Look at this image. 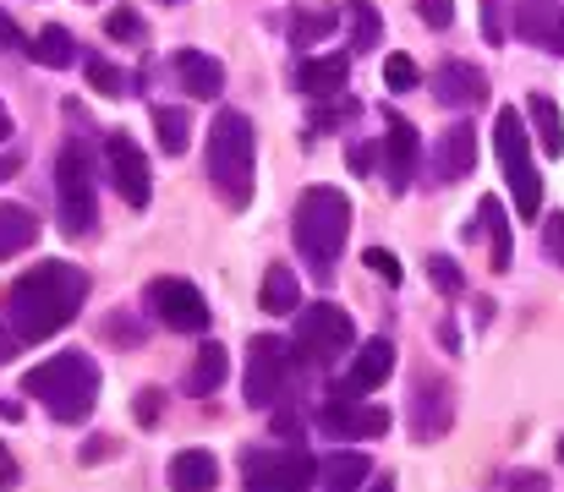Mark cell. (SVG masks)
Returning a JSON list of instances; mask_svg holds the SVG:
<instances>
[{
	"instance_id": "obj_1",
	"label": "cell",
	"mask_w": 564,
	"mask_h": 492,
	"mask_svg": "<svg viewBox=\"0 0 564 492\" xmlns=\"http://www.w3.org/2000/svg\"><path fill=\"white\" fill-rule=\"evenodd\" d=\"M83 302H88V274L77 263H33L6 291V324H11L17 339L44 345L61 328L77 324Z\"/></svg>"
},
{
	"instance_id": "obj_2",
	"label": "cell",
	"mask_w": 564,
	"mask_h": 492,
	"mask_svg": "<svg viewBox=\"0 0 564 492\" xmlns=\"http://www.w3.org/2000/svg\"><path fill=\"white\" fill-rule=\"evenodd\" d=\"M22 394H33L55 422H88L99 405V361L88 350H55L50 361L22 372Z\"/></svg>"
},
{
	"instance_id": "obj_3",
	"label": "cell",
	"mask_w": 564,
	"mask_h": 492,
	"mask_svg": "<svg viewBox=\"0 0 564 492\" xmlns=\"http://www.w3.org/2000/svg\"><path fill=\"white\" fill-rule=\"evenodd\" d=\"M208 181L219 192V203L230 214H241L252 203V181H258V132L252 116L241 110H219L208 127Z\"/></svg>"
},
{
	"instance_id": "obj_4",
	"label": "cell",
	"mask_w": 564,
	"mask_h": 492,
	"mask_svg": "<svg viewBox=\"0 0 564 492\" xmlns=\"http://www.w3.org/2000/svg\"><path fill=\"white\" fill-rule=\"evenodd\" d=\"M346 236H351V197L340 186H307L296 197V214H291V241L296 252L329 280L340 252H346Z\"/></svg>"
},
{
	"instance_id": "obj_5",
	"label": "cell",
	"mask_w": 564,
	"mask_h": 492,
	"mask_svg": "<svg viewBox=\"0 0 564 492\" xmlns=\"http://www.w3.org/2000/svg\"><path fill=\"white\" fill-rule=\"evenodd\" d=\"M494 154L505 160V175H510V186H516V208H521V219L538 225L543 181H538V170H532V132H527L521 110H510V105L494 110Z\"/></svg>"
},
{
	"instance_id": "obj_6",
	"label": "cell",
	"mask_w": 564,
	"mask_h": 492,
	"mask_svg": "<svg viewBox=\"0 0 564 492\" xmlns=\"http://www.w3.org/2000/svg\"><path fill=\"white\" fill-rule=\"evenodd\" d=\"M55 203H61L66 236L94 230V154H88V143H66L55 154Z\"/></svg>"
},
{
	"instance_id": "obj_7",
	"label": "cell",
	"mask_w": 564,
	"mask_h": 492,
	"mask_svg": "<svg viewBox=\"0 0 564 492\" xmlns=\"http://www.w3.org/2000/svg\"><path fill=\"white\" fill-rule=\"evenodd\" d=\"M346 350H357V324H351L346 307H335V302L302 307V318H296V356L302 361L324 367V361H335Z\"/></svg>"
},
{
	"instance_id": "obj_8",
	"label": "cell",
	"mask_w": 564,
	"mask_h": 492,
	"mask_svg": "<svg viewBox=\"0 0 564 492\" xmlns=\"http://www.w3.org/2000/svg\"><path fill=\"white\" fill-rule=\"evenodd\" d=\"M318 482V460L307 449H252L241 460L247 492H307Z\"/></svg>"
},
{
	"instance_id": "obj_9",
	"label": "cell",
	"mask_w": 564,
	"mask_h": 492,
	"mask_svg": "<svg viewBox=\"0 0 564 492\" xmlns=\"http://www.w3.org/2000/svg\"><path fill=\"white\" fill-rule=\"evenodd\" d=\"M247 405L252 411H274V405H285V394H291V350L280 345V339H269V334H258L252 345H247Z\"/></svg>"
},
{
	"instance_id": "obj_10",
	"label": "cell",
	"mask_w": 564,
	"mask_h": 492,
	"mask_svg": "<svg viewBox=\"0 0 564 492\" xmlns=\"http://www.w3.org/2000/svg\"><path fill=\"white\" fill-rule=\"evenodd\" d=\"M149 307H154V318L165 328H182V334H203L208 328V302H203V291L192 285V280H176V274H165V280H154L149 285Z\"/></svg>"
},
{
	"instance_id": "obj_11",
	"label": "cell",
	"mask_w": 564,
	"mask_h": 492,
	"mask_svg": "<svg viewBox=\"0 0 564 492\" xmlns=\"http://www.w3.org/2000/svg\"><path fill=\"white\" fill-rule=\"evenodd\" d=\"M105 164H110V181H116V192H121L132 208H149V197H154L149 160H143V149H138L127 132H105Z\"/></svg>"
},
{
	"instance_id": "obj_12",
	"label": "cell",
	"mask_w": 564,
	"mask_h": 492,
	"mask_svg": "<svg viewBox=\"0 0 564 492\" xmlns=\"http://www.w3.org/2000/svg\"><path fill=\"white\" fill-rule=\"evenodd\" d=\"M318 427L324 433H335V438H383L389 433V411H378V405H362V400H351V394H329V405L318 411Z\"/></svg>"
},
{
	"instance_id": "obj_13",
	"label": "cell",
	"mask_w": 564,
	"mask_h": 492,
	"mask_svg": "<svg viewBox=\"0 0 564 492\" xmlns=\"http://www.w3.org/2000/svg\"><path fill=\"white\" fill-rule=\"evenodd\" d=\"M416 164H422L416 127L400 121V116H389V138H383V181H389V192H405L416 181Z\"/></svg>"
},
{
	"instance_id": "obj_14",
	"label": "cell",
	"mask_w": 564,
	"mask_h": 492,
	"mask_svg": "<svg viewBox=\"0 0 564 492\" xmlns=\"http://www.w3.org/2000/svg\"><path fill=\"white\" fill-rule=\"evenodd\" d=\"M389 372H394V345H389V339H368V345L351 356V372H346L340 394L362 400V394H373V389L389 383Z\"/></svg>"
},
{
	"instance_id": "obj_15",
	"label": "cell",
	"mask_w": 564,
	"mask_h": 492,
	"mask_svg": "<svg viewBox=\"0 0 564 492\" xmlns=\"http://www.w3.org/2000/svg\"><path fill=\"white\" fill-rule=\"evenodd\" d=\"M471 164H477V127L455 121V127L438 138V149H433V175H438L444 186H455V181L471 175Z\"/></svg>"
},
{
	"instance_id": "obj_16",
	"label": "cell",
	"mask_w": 564,
	"mask_h": 492,
	"mask_svg": "<svg viewBox=\"0 0 564 492\" xmlns=\"http://www.w3.org/2000/svg\"><path fill=\"white\" fill-rule=\"evenodd\" d=\"M516 33L564 55V6H554V0H516Z\"/></svg>"
},
{
	"instance_id": "obj_17",
	"label": "cell",
	"mask_w": 564,
	"mask_h": 492,
	"mask_svg": "<svg viewBox=\"0 0 564 492\" xmlns=\"http://www.w3.org/2000/svg\"><path fill=\"white\" fill-rule=\"evenodd\" d=\"M438 99L455 105V110H477V105H488V77L471 61H444L438 66Z\"/></svg>"
},
{
	"instance_id": "obj_18",
	"label": "cell",
	"mask_w": 564,
	"mask_h": 492,
	"mask_svg": "<svg viewBox=\"0 0 564 492\" xmlns=\"http://www.w3.org/2000/svg\"><path fill=\"white\" fill-rule=\"evenodd\" d=\"M449 422H455L449 389H444L438 378H422V394L411 400V427H416V438H422V444H433L438 433H449Z\"/></svg>"
},
{
	"instance_id": "obj_19",
	"label": "cell",
	"mask_w": 564,
	"mask_h": 492,
	"mask_svg": "<svg viewBox=\"0 0 564 492\" xmlns=\"http://www.w3.org/2000/svg\"><path fill=\"white\" fill-rule=\"evenodd\" d=\"M373 477V460L362 449H340V455H324L318 460V492H362V482Z\"/></svg>"
},
{
	"instance_id": "obj_20",
	"label": "cell",
	"mask_w": 564,
	"mask_h": 492,
	"mask_svg": "<svg viewBox=\"0 0 564 492\" xmlns=\"http://www.w3.org/2000/svg\"><path fill=\"white\" fill-rule=\"evenodd\" d=\"M296 83H302V94H313V99H335V94H346V83H351V55H313V61L296 66Z\"/></svg>"
},
{
	"instance_id": "obj_21",
	"label": "cell",
	"mask_w": 564,
	"mask_h": 492,
	"mask_svg": "<svg viewBox=\"0 0 564 492\" xmlns=\"http://www.w3.org/2000/svg\"><path fill=\"white\" fill-rule=\"evenodd\" d=\"M176 77H182V88L192 99H219V88H225V66L214 55H203V50H182L176 55Z\"/></svg>"
},
{
	"instance_id": "obj_22",
	"label": "cell",
	"mask_w": 564,
	"mask_h": 492,
	"mask_svg": "<svg viewBox=\"0 0 564 492\" xmlns=\"http://www.w3.org/2000/svg\"><path fill=\"white\" fill-rule=\"evenodd\" d=\"M219 482V460L208 449H182L171 460V492H214Z\"/></svg>"
},
{
	"instance_id": "obj_23",
	"label": "cell",
	"mask_w": 564,
	"mask_h": 492,
	"mask_svg": "<svg viewBox=\"0 0 564 492\" xmlns=\"http://www.w3.org/2000/svg\"><path fill=\"white\" fill-rule=\"evenodd\" d=\"M477 219H482V230H488V258H494V274H505V269H510V258H516L505 203H499V197H482V203H477Z\"/></svg>"
},
{
	"instance_id": "obj_24",
	"label": "cell",
	"mask_w": 564,
	"mask_h": 492,
	"mask_svg": "<svg viewBox=\"0 0 564 492\" xmlns=\"http://www.w3.org/2000/svg\"><path fill=\"white\" fill-rule=\"evenodd\" d=\"M258 307H263L269 318H291V313L302 307V285H296V274H291L285 263H274V269L263 274V285H258Z\"/></svg>"
},
{
	"instance_id": "obj_25",
	"label": "cell",
	"mask_w": 564,
	"mask_h": 492,
	"mask_svg": "<svg viewBox=\"0 0 564 492\" xmlns=\"http://www.w3.org/2000/svg\"><path fill=\"white\" fill-rule=\"evenodd\" d=\"M39 214L33 208H22V203H0V258H11V252H28L33 241H39Z\"/></svg>"
},
{
	"instance_id": "obj_26",
	"label": "cell",
	"mask_w": 564,
	"mask_h": 492,
	"mask_svg": "<svg viewBox=\"0 0 564 492\" xmlns=\"http://www.w3.org/2000/svg\"><path fill=\"white\" fill-rule=\"evenodd\" d=\"M225 372H230V356H225V345H203L197 356H192V367H187V394L192 400H203V394H214L219 383H225Z\"/></svg>"
},
{
	"instance_id": "obj_27",
	"label": "cell",
	"mask_w": 564,
	"mask_h": 492,
	"mask_svg": "<svg viewBox=\"0 0 564 492\" xmlns=\"http://www.w3.org/2000/svg\"><path fill=\"white\" fill-rule=\"evenodd\" d=\"M527 121H532V138H538V149H543L549 160H560V154H564L560 105H554V99H543V94H532V99H527Z\"/></svg>"
},
{
	"instance_id": "obj_28",
	"label": "cell",
	"mask_w": 564,
	"mask_h": 492,
	"mask_svg": "<svg viewBox=\"0 0 564 492\" xmlns=\"http://www.w3.org/2000/svg\"><path fill=\"white\" fill-rule=\"evenodd\" d=\"M28 61L55 66V72H61V66H72V61H77L72 33H66V28H55V22H50V28H39V33H33V44H28Z\"/></svg>"
},
{
	"instance_id": "obj_29",
	"label": "cell",
	"mask_w": 564,
	"mask_h": 492,
	"mask_svg": "<svg viewBox=\"0 0 564 492\" xmlns=\"http://www.w3.org/2000/svg\"><path fill=\"white\" fill-rule=\"evenodd\" d=\"M154 132H160V149H165V154H187L192 116L182 105H160V110H154Z\"/></svg>"
},
{
	"instance_id": "obj_30",
	"label": "cell",
	"mask_w": 564,
	"mask_h": 492,
	"mask_svg": "<svg viewBox=\"0 0 564 492\" xmlns=\"http://www.w3.org/2000/svg\"><path fill=\"white\" fill-rule=\"evenodd\" d=\"M340 28V11L335 6H318V11H302L296 22H291V44H302V50H313V44H324L329 33Z\"/></svg>"
},
{
	"instance_id": "obj_31",
	"label": "cell",
	"mask_w": 564,
	"mask_h": 492,
	"mask_svg": "<svg viewBox=\"0 0 564 492\" xmlns=\"http://www.w3.org/2000/svg\"><path fill=\"white\" fill-rule=\"evenodd\" d=\"M346 22H351V44H357V50H373L378 39H383V17H378L368 0H351V6H346Z\"/></svg>"
},
{
	"instance_id": "obj_32",
	"label": "cell",
	"mask_w": 564,
	"mask_h": 492,
	"mask_svg": "<svg viewBox=\"0 0 564 492\" xmlns=\"http://www.w3.org/2000/svg\"><path fill=\"white\" fill-rule=\"evenodd\" d=\"M416 83H422V72H416L411 55H383V88L389 94H411Z\"/></svg>"
},
{
	"instance_id": "obj_33",
	"label": "cell",
	"mask_w": 564,
	"mask_h": 492,
	"mask_svg": "<svg viewBox=\"0 0 564 492\" xmlns=\"http://www.w3.org/2000/svg\"><path fill=\"white\" fill-rule=\"evenodd\" d=\"M88 83H94L105 99H121V94H127V77H121V66H116V61H105V55H88Z\"/></svg>"
},
{
	"instance_id": "obj_34",
	"label": "cell",
	"mask_w": 564,
	"mask_h": 492,
	"mask_svg": "<svg viewBox=\"0 0 564 492\" xmlns=\"http://www.w3.org/2000/svg\"><path fill=\"white\" fill-rule=\"evenodd\" d=\"M105 33L121 39V44H143V17H138L132 6H116V11L105 17Z\"/></svg>"
},
{
	"instance_id": "obj_35",
	"label": "cell",
	"mask_w": 564,
	"mask_h": 492,
	"mask_svg": "<svg viewBox=\"0 0 564 492\" xmlns=\"http://www.w3.org/2000/svg\"><path fill=\"white\" fill-rule=\"evenodd\" d=\"M427 280H433V291H438V296H449V302L466 291V274H460L449 258H427Z\"/></svg>"
},
{
	"instance_id": "obj_36",
	"label": "cell",
	"mask_w": 564,
	"mask_h": 492,
	"mask_svg": "<svg viewBox=\"0 0 564 492\" xmlns=\"http://www.w3.org/2000/svg\"><path fill=\"white\" fill-rule=\"evenodd\" d=\"M351 116H357V99H351V94H335V99H329V105L318 110V121H313V132H329V127H346Z\"/></svg>"
},
{
	"instance_id": "obj_37",
	"label": "cell",
	"mask_w": 564,
	"mask_h": 492,
	"mask_svg": "<svg viewBox=\"0 0 564 492\" xmlns=\"http://www.w3.org/2000/svg\"><path fill=\"white\" fill-rule=\"evenodd\" d=\"M362 263L373 269L383 285H400V280H405V269H400V258H394L389 247H368V252H362Z\"/></svg>"
},
{
	"instance_id": "obj_38",
	"label": "cell",
	"mask_w": 564,
	"mask_h": 492,
	"mask_svg": "<svg viewBox=\"0 0 564 492\" xmlns=\"http://www.w3.org/2000/svg\"><path fill=\"white\" fill-rule=\"evenodd\" d=\"M416 17L427 28H449L455 22V0H416Z\"/></svg>"
},
{
	"instance_id": "obj_39",
	"label": "cell",
	"mask_w": 564,
	"mask_h": 492,
	"mask_svg": "<svg viewBox=\"0 0 564 492\" xmlns=\"http://www.w3.org/2000/svg\"><path fill=\"white\" fill-rule=\"evenodd\" d=\"M543 247H549V258L564 269V214H549V219H543Z\"/></svg>"
},
{
	"instance_id": "obj_40",
	"label": "cell",
	"mask_w": 564,
	"mask_h": 492,
	"mask_svg": "<svg viewBox=\"0 0 564 492\" xmlns=\"http://www.w3.org/2000/svg\"><path fill=\"white\" fill-rule=\"evenodd\" d=\"M499 492H549V477L543 471H516V477H505Z\"/></svg>"
},
{
	"instance_id": "obj_41",
	"label": "cell",
	"mask_w": 564,
	"mask_h": 492,
	"mask_svg": "<svg viewBox=\"0 0 564 492\" xmlns=\"http://www.w3.org/2000/svg\"><path fill=\"white\" fill-rule=\"evenodd\" d=\"M346 164H351L357 175H368V170L378 164V149L373 143H351V149H346Z\"/></svg>"
},
{
	"instance_id": "obj_42",
	"label": "cell",
	"mask_w": 564,
	"mask_h": 492,
	"mask_svg": "<svg viewBox=\"0 0 564 492\" xmlns=\"http://www.w3.org/2000/svg\"><path fill=\"white\" fill-rule=\"evenodd\" d=\"M482 33L499 44L505 39V22H499V0H482Z\"/></svg>"
},
{
	"instance_id": "obj_43",
	"label": "cell",
	"mask_w": 564,
	"mask_h": 492,
	"mask_svg": "<svg viewBox=\"0 0 564 492\" xmlns=\"http://www.w3.org/2000/svg\"><path fill=\"white\" fill-rule=\"evenodd\" d=\"M132 416H138V422H154V416H160V400H154V389H143V394L132 400Z\"/></svg>"
},
{
	"instance_id": "obj_44",
	"label": "cell",
	"mask_w": 564,
	"mask_h": 492,
	"mask_svg": "<svg viewBox=\"0 0 564 492\" xmlns=\"http://www.w3.org/2000/svg\"><path fill=\"white\" fill-rule=\"evenodd\" d=\"M0 44H11V50H28V39H22V28L0 11Z\"/></svg>"
},
{
	"instance_id": "obj_45",
	"label": "cell",
	"mask_w": 564,
	"mask_h": 492,
	"mask_svg": "<svg viewBox=\"0 0 564 492\" xmlns=\"http://www.w3.org/2000/svg\"><path fill=\"white\" fill-rule=\"evenodd\" d=\"M110 455H116V444H83V455H77V460H83V466H94V460H110Z\"/></svg>"
},
{
	"instance_id": "obj_46",
	"label": "cell",
	"mask_w": 564,
	"mask_h": 492,
	"mask_svg": "<svg viewBox=\"0 0 564 492\" xmlns=\"http://www.w3.org/2000/svg\"><path fill=\"white\" fill-rule=\"evenodd\" d=\"M17 345H22V339L11 334V324H0V367H6V361L17 356Z\"/></svg>"
},
{
	"instance_id": "obj_47",
	"label": "cell",
	"mask_w": 564,
	"mask_h": 492,
	"mask_svg": "<svg viewBox=\"0 0 564 492\" xmlns=\"http://www.w3.org/2000/svg\"><path fill=\"white\" fill-rule=\"evenodd\" d=\"M0 482H6V488H17V466H11V455H6V449H0Z\"/></svg>"
},
{
	"instance_id": "obj_48",
	"label": "cell",
	"mask_w": 564,
	"mask_h": 492,
	"mask_svg": "<svg viewBox=\"0 0 564 492\" xmlns=\"http://www.w3.org/2000/svg\"><path fill=\"white\" fill-rule=\"evenodd\" d=\"M17 164H22L17 154H6V160H0V181H11V175H17Z\"/></svg>"
},
{
	"instance_id": "obj_49",
	"label": "cell",
	"mask_w": 564,
	"mask_h": 492,
	"mask_svg": "<svg viewBox=\"0 0 564 492\" xmlns=\"http://www.w3.org/2000/svg\"><path fill=\"white\" fill-rule=\"evenodd\" d=\"M362 492H394V477H378V482H368Z\"/></svg>"
},
{
	"instance_id": "obj_50",
	"label": "cell",
	"mask_w": 564,
	"mask_h": 492,
	"mask_svg": "<svg viewBox=\"0 0 564 492\" xmlns=\"http://www.w3.org/2000/svg\"><path fill=\"white\" fill-rule=\"evenodd\" d=\"M6 138H11V110L0 105V143H6Z\"/></svg>"
},
{
	"instance_id": "obj_51",
	"label": "cell",
	"mask_w": 564,
	"mask_h": 492,
	"mask_svg": "<svg viewBox=\"0 0 564 492\" xmlns=\"http://www.w3.org/2000/svg\"><path fill=\"white\" fill-rule=\"evenodd\" d=\"M560 466H564V438H560Z\"/></svg>"
},
{
	"instance_id": "obj_52",
	"label": "cell",
	"mask_w": 564,
	"mask_h": 492,
	"mask_svg": "<svg viewBox=\"0 0 564 492\" xmlns=\"http://www.w3.org/2000/svg\"><path fill=\"white\" fill-rule=\"evenodd\" d=\"M165 6H182V0H165Z\"/></svg>"
}]
</instances>
